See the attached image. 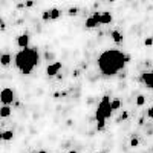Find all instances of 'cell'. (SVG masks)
I'll use <instances>...</instances> for the list:
<instances>
[{"label": "cell", "mask_w": 153, "mask_h": 153, "mask_svg": "<svg viewBox=\"0 0 153 153\" xmlns=\"http://www.w3.org/2000/svg\"><path fill=\"white\" fill-rule=\"evenodd\" d=\"M100 25V22H98V17H97V14H94V16H91L89 19H86V28L87 29H94V28H97Z\"/></svg>", "instance_id": "9c48e42d"}, {"label": "cell", "mask_w": 153, "mask_h": 153, "mask_svg": "<svg viewBox=\"0 0 153 153\" xmlns=\"http://www.w3.org/2000/svg\"><path fill=\"white\" fill-rule=\"evenodd\" d=\"M48 12H49V20H57V19H60V16H61V11L57 9V8L48 9Z\"/></svg>", "instance_id": "8fae6325"}, {"label": "cell", "mask_w": 153, "mask_h": 153, "mask_svg": "<svg viewBox=\"0 0 153 153\" xmlns=\"http://www.w3.org/2000/svg\"><path fill=\"white\" fill-rule=\"evenodd\" d=\"M60 69H61V63L60 61H55V63H52V65H49L46 68V74L49 76H54V75H57L60 72Z\"/></svg>", "instance_id": "8992f818"}, {"label": "cell", "mask_w": 153, "mask_h": 153, "mask_svg": "<svg viewBox=\"0 0 153 153\" xmlns=\"http://www.w3.org/2000/svg\"><path fill=\"white\" fill-rule=\"evenodd\" d=\"M110 98L107 95H104L103 98H101L100 101V104L97 107V112H95V117H97V123H98V129L100 130H103L104 129V123L107 118H110V115L113 112L112 106H110Z\"/></svg>", "instance_id": "3957f363"}, {"label": "cell", "mask_w": 153, "mask_h": 153, "mask_svg": "<svg viewBox=\"0 0 153 153\" xmlns=\"http://www.w3.org/2000/svg\"><path fill=\"white\" fill-rule=\"evenodd\" d=\"M110 2H115V0H110Z\"/></svg>", "instance_id": "603a6c76"}, {"label": "cell", "mask_w": 153, "mask_h": 153, "mask_svg": "<svg viewBox=\"0 0 153 153\" xmlns=\"http://www.w3.org/2000/svg\"><path fill=\"white\" fill-rule=\"evenodd\" d=\"M127 60H129V57H126L121 51L106 49L98 55L97 65H98V69L103 75L112 76V75H117L121 69H124Z\"/></svg>", "instance_id": "6da1fadb"}, {"label": "cell", "mask_w": 153, "mask_h": 153, "mask_svg": "<svg viewBox=\"0 0 153 153\" xmlns=\"http://www.w3.org/2000/svg\"><path fill=\"white\" fill-rule=\"evenodd\" d=\"M12 138H14V132H12V130H6V132L2 133V139H3V141H9V139H12Z\"/></svg>", "instance_id": "4fadbf2b"}, {"label": "cell", "mask_w": 153, "mask_h": 153, "mask_svg": "<svg viewBox=\"0 0 153 153\" xmlns=\"http://www.w3.org/2000/svg\"><path fill=\"white\" fill-rule=\"evenodd\" d=\"M97 14V17H98V22H100V25H109V23H112V14L110 12H107V11H103V12H95Z\"/></svg>", "instance_id": "5b68a950"}, {"label": "cell", "mask_w": 153, "mask_h": 153, "mask_svg": "<svg viewBox=\"0 0 153 153\" xmlns=\"http://www.w3.org/2000/svg\"><path fill=\"white\" fill-rule=\"evenodd\" d=\"M11 55L9 54H2V58H0V61H2V65L3 66H8L9 65V63H11Z\"/></svg>", "instance_id": "5bb4252c"}, {"label": "cell", "mask_w": 153, "mask_h": 153, "mask_svg": "<svg viewBox=\"0 0 153 153\" xmlns=\"http://www.w3.org/2000/svg\"><path fill=\"white\" fill-rule=\"evenodd\" d=\"M68 153H76V152H75V150H69Z\"/></svg>", "instance_id": "7402d4cb"}, {"label": "cell", "mask_w": 153, "mask_h": 153, "mask_svg": "<svg viewBox=\"0 0 153 153\" xmlns=\"http://www.w3.org/2000/svg\"><path fill=\"white\" fill-rule=\"evenodd\" d=\"M17 45H19L22 49L29 48V35H28V34H22V35H19V37H17Z\"/></svg>", "instance_id": "ba28073f"}, {"label": "cell", "mask_w": 153, "mask_h": 153, "mask_svg": "<svg viewBox=\"0 0 153 153\" xmlns=\"http://www.w3.org/2000/svg\"><path fill=\"white\" fill-rule=\"evenodd\" d=\"M14 100H16V94L12 89H9V87L2 89V92H0V101H2V104H11Z\"/></svg>", "instance_id": "277c9868"}, {"label": "cell", "mask_w": 153, "mask_h": 153, "mask_svg": "<svg viewBox=\"0 0 153 153\" xmlns=\"http://www.w3.org/2000/svg\"><path fill=\"white\" fill-rule=\"evenodd\" d=\"M38 153H48L46 150H40V152H38Z\"/></svg>", "instance_id": "44dd1931"}, {"label": "cell", "mask_w": 153, "mask_h": 153, "mask_svg": "<svg viewBox=\"0 0 153 153\" xmlns=\"http://www.w3.org/2000/svg\"><path fill=\"white\" fill-rule=\"evenodd\" d=\"M138 146H139V141H138L136 138H133L132 141H130V147H138Z\"/></svg>", "instance_id": "ac0fdd59"}, {"label": "cell", "mask_w": 153, "mask_h": 153, "mask_svg": "<svg viewBox=\"0 0 153 153\" xmlns=\"http://www.w3.org/2000/svg\"><path fill=\"white\" fill-rule=\"evenodd\" d=\"M14 60L20 72L25 75H29L34 71V68L38 65V51L34 48H25L16 54Z\"/></svg>", "instance_id": "7a4b0ae2"}, {"label": "cell", "mask_w": 153, "mask_h": 153, "mask_svg": "<svg viewBox=\"0 0 153 153\" xmlns=\"http://www.w3.org/2000/svg\"><path fill=\"white\" fill-rule=\"evenodd\" d=\"M141 80L144 81V84L150 89H153V69L149 71V72H144L143 76H141Z\"/></svg>", "instance_id": "52a82bcc"}, {"label": "cell", "mask_w": 153, "mask_h": 153, "mask_svg": "<svg viewBox=\"0 0 153 153\" xmlns=\"http://www.w3.org/2000/svg\"><path fill=\"white\" fill-rule=\"evenodd\" d=\"M68 14H69V16H76V14H78V8H71V9L68 11Z\"/></svg>", "instance_id": "e0dca14e"}, {"label": "cell", "mask_w": 153, "mask_h": 153, "mask_svg": "<svg viewBox=\"0 0 153 153\" xmlns=\"http://www.w3.org/2000/svg\"><path fill=\"white\" fill-rule=\"evenodd\" d=\"M152 43H153V38H146V42H144V45H146V46H150Z\"/></svg>", "instance_id": "ffe728a7"}, {"label": "cell", "mask_w": 153, "mask_h": 153, "mask_svg": "<svg viewBox=\"0 0 153 153\" xmlns=\"http://www.w3.org/2000/svg\"><path fill=\"white\" fill-rule=\"evenodd\" d=\"M110 37H112V40H113L115 43H121V42H123V35H121V32L117 31V29H113V31L110 32Z\"/></svg>", "instance_id": "7c38bea8"}, {"label": "cell", "mask_w": 153, "mask_h": 153, "mask_svg": "<svg viewBox=\"0 0 153 153\" xmlns=\"http://www.w3.org/2000/svg\"><path fill=\"white\" fill-rule=\"evenodd\" d=\"M147 117H149L150 120H153V106L147 109Z\"/></svg>", "instance_id": "d6986e66"}, {"label": "cell", "mask_w": 153, "mask_h": 153, "mask_svg": "<svg viewBox=\"0 0 153 153\" xmlns=\"http://www.w3.org/2000/svg\"><path fill=\"white\" fill-rule=\"evenodd\" d=\"M146 103V97L144 95H138L136 97V106H143Z\"/></svg>", "instance_id": "2e32d148"}, {"label": "cell", "mask_w": 153, "mask_h": 153, "mask_svg": "<svg viewBox=\"0 0 153 153\" xmlns=\"http://www.w3.org/2000/svg\"><path fill=\"white\" fill-rule=\"evenodd\" d=\"M11 113H12V109L9 107V104H3L2 107H0V117L2 118H8Z\"/></svg>", "instance_id": "30bf717a"}, {"label": "cell", "mask_w": 153, "mask_h": 153, "mask_svg": "<svg viewBox=\"0 0 153 153\" xmlns=\"http://www.w3.org/2000/svg\"><path fill=\"white\" fill-rule=\"evenodd\" d=\"M110 106H112V109H113V110H118V109L121 107V101L115 98V100H112V101H110Z\"/></svg>", "instance_id": "9a60e30c"}]
</instances>
